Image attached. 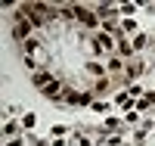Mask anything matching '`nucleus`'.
Returning a JSON list of instances; mask_svg holds the SVG:
<instances>
[{
  "label": "nucleus",
  "instance_id": "f257e3e1",
  "mask_svg": "<svg viewBox=\"0 0 155 146\" xmlns=\"http://www.w3.org/2000/svg\"><path fill=\"white\" fill-rule=\"evenodd\" d=\"M74 16L81 19V22L87 25V28H93V25H96V16H93L90 9H84V6H74Z\"/></svg>",
  "mask_w": 155,
  "mask_h": 146
},
{
  "label": "nucleus",
  "instance_id": "f03ea898",
  "mask_svg": "<svg viewBox=\"0 0 155 146\" xmlns=\"http://www.w3.org/2000/svg\"><path fill=\"white\" fill-rule=\"evenodd\" d=\"M12 34H16L19 41H28V22H25V19H16V25H12Z\"/></svg>",
  "mask_w": 155,
  "mask_h": 146
},
{
  "label": "nucleus",
  "instance_id": "7ed1b4c3",
  "mask_svg": "<svg viewBox=\"0 0 155 146\" xmlns=\"http://www.w3.org/2000/svg\"><path fill=\"white\" fill-rule=\"evenodd\" d=\"M109 47H112V37H109V34H96V37H93V50H96V53L109 50Z\"/></svg>",
  "mask_w": 155,
  "mask_h": 146
},
{
  "label": "nucleus",
  "instance_id": "20e7f679",
  "mask_svg": "<svg viewBox=\"0 0 155 146\" xmlns=\"http://www.w3.org/2000/svg\"><path fill=\"white\" fill-rule=\"evenodd\" d=\"M59 93H62V84H59V81H53V84L44 87V97H50V100H56Z\"/></svg>",
  "mask_w": 155,
  "mask_h": 146
},
{
  "label": "nucleus",
  "instance_id": "39448f33",
  "mask_svg": "<svg viewBox=\"0 0 155 146\" xmlns=\"http://www.w3.org/2000/svg\"><path fill=\"white\" fill-rule=\"evenodd\" d=\"M34 84L47 87V84H53V78H50V72H34Z\"/></svg>",
  "mask_w": 155,
  "mask_h": 146
},
{
  "label": "nucleus",
  "instance_id": "423d86ee",
  "mask_svg": "<svg viewBox=\"0 0 155 146\" xmlns=\"http://www.w3.org/2000/svg\"><path fill=\"white\" fill-rule=\"evenodd\" d=\"M6 146H22V143H19V140H9V143H6Z\"/></svg>",
  "mask_w": 155,
  "mask_h": 146
}]
</instances>
